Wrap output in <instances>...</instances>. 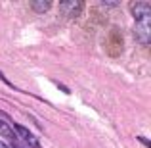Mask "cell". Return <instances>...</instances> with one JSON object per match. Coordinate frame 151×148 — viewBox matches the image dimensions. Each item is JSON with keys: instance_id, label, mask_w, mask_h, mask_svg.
Masks as SVG:
<instances>
[{"instance_id": "1", "label": "cell", "mask_w": 151, "mask_h": 148, "mask_svg": "<svg viewBox=\"0 0 151 148\" xmlns=\"http://www.w3.org/2000/svg\"><path fill=\"white\" fill-rule=\"evenodd\" d=\"M14 129L17 131V135L23 139V141H25V142H29V146H31V148H40V142H38V139L35 137V135L31 133V131L27 129V127H23V125H19V123H15V125H14Z\"/></svg>"}, {"instance_id": "5", "label": "cell", "mask_w": 151, "mask_h": 148, "mask_svg": "<svg viewBox=\"0 0 151 148\" xmlns=\"http://www.w3.org/2000/svg\"><path fill=\"white\" fill-rule=\"evenodd\" d=\"M0 135H2V137H6L8 141H14L15 142V133L12 131V127L8 125L6 121H2V119H0Z\"/></svg>"}, {"instance_id": "4", "label": "cell", "mask_w": 151, "mask_h": 148, "mask_svg": "<svg viewBox=\"0 0 151 148\" xmlns=\"http://www.w3.org/2000/svg\"><path fill=\"white\" fill-rule=\"evenodd\" d=\"M31 8H33L35 12H38V14H42V12H48L52 8V2L50 0H35V2H31Z\"/></svg>"}, {"instance_id": "3", "label": "cell", "mask_w": 151, "mask_h": 148, "mask_svg": "<svg viewBox=\"0 0 151 148\" xmlns=\"http://www.w3.org/2000/svg\"><path fill=\"white\" fill-rule=\"evenodd\" d=\"M136 33L142 42H149V19L136 21Z\"/></svg>"}, {"instance_id": "2", "label": "cell", "mask_w": 151, "mask_h": 148, "mask_svg": "<svg viewBox=\"0 0 151 148\" xmlns=\"http://www.w3.org/2000/svg\"><path fill=\"white\" fill-rule=\"evenodd\" d=\"M132 14L136 21H144V19H151V8L147 2H138L132 6Z\"/></svg>"}, {"instance_id": "6", "label": "cell", "mask_w": 151, "mask_h": 148, "mask_svg": "<svg viewBox=\"0 0 151 148\" xmlns=\"http://www.w3.org/2000/svg\"><path fill=\"white\" fill-rule=\"evenodd\" d=\"M0 148H8L6 144H4V142H0Z\"/></svg>"}]
</instances>
